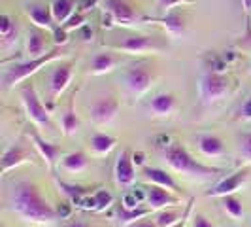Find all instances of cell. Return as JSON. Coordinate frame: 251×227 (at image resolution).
Instances as JSON below:
<instances>
[{"label": "cell", "mask_w": 251, "mask_h": 227, "mask_svg": "<svg viewBox=\"0 0 251 227\" xmlns=\"http://www.w3.org/2000/svg\"><path fill=\"white\" fill-rule=\"evenodd\" d=\"M64 227H91V226L85 224V222H81V220H74V222H68Z\"/></svg>", "instance_id": "ab89813d"}, {"label": "cell", "mask_w": 251, "mask_h": 227, "mask_svg": "<svg viewBox=\"0 0 251 227\" xmlns=\"http://www.w3.org/2000/svg\"><path fill=\"white\" fill-rule=\"evenodd\" d=\"M164 161L170 165L172 170L181 172V174H189V176H215L221 172L219 169L206 167V165L199 163L197 159H193V155L179 142H172L166 146Z\"/></svg>", "instance_id": "7a4b0ae2"}, {"label": "cell", "mask_w": 251, "mask_h": 227, "mask_svg": "<svg viewBox=\"0 0 251 227\" xmlns=\"http://www.w3.org/2000/svg\"><path fill=\"white\" fill-rule=\"evenodd\" d=\"M121 63H123V59L113 55V53H108V51L106 53H97L93 57V63H91V72L95 76H102L106 72H112L113 68L119 66Z\"/></svg>", "instance_id": "ffe728a7"}, {"label": "cell", "mask_w": 251, "mask_h": 227, "mask_svg": "<svg viewBox=\"0 0 251 227\" xmlns=\"http://www.w3.org/2000/svg\"><path fill=\"white\" fill-rule=\"evenodd\" d=\"M21 101L25 104V110L28 117L34 121V125L42 127V129H51V114L46 110V106L42 104L40 97H38L36 89L32 84H26L21 87Z\"/></svg>", "instance_id": "277c9868"}, {"label": "cell", "mask_w": 251, "mask_h": 227, "mask_svg": "<svg viewBox=\"0 0 251 227\" xmlns=\"http://www.w3.org/2000/svg\"><path fill=\"white\" fill-rule=\"evenodd\" d=\"M117 139H113L110 135H104V133H95L91 137V150L95 151L97 155H106L115 148Z\"/></svg>", "instance_id": "484cf974"}, {"label": "cell", "mask_w": 251, "mask_h": 227, "mask_svg": "<svg viewBox=\"0 0 251 227\" xmlns=\"http://www.w3.org/2000/svg\"><path fill=\"white\" fill-rule=\"evenodd\" d=\"M0 36H2L4 46H8L17 36V25H15V21H13L8 13H2L0 15Z\"/></svg>", "instance_id": "4316f807"}, {"label": "cell", "mask_w": 251, "mask_h": 227, "mask_svg": "<svg viewBox=\"0 0 251 227\" xmlns=\"http://www.w3.org/2000/svg\"><path fill=\"white\" fill-rule=\"evenodd\" d=\"M77 0H51V12L59 25H64L72 15Z\"/></svg>", "instance_id": "cb8c5ba5"}, {"label": "cell", "mask_w": 251, "mask_h": 227, "mask_svg": "<svg viewBox=\"0 0 251 227\" xmlns=\"http://www.w3.org/2000/svg\"><path fill=\"white\" fill-rule=\"evenodd\" d=\"M59 57H61V51L51 50L50 53H46L44 57L28 59V61H23V63L13 64V66H10V68H6V72H4V76H2V85H4L6 89L13 87V85H17L19 82L26 80L28 76L36 74L42 66H46L48 63L55 61V59H59Z\"/></svg>", "instance_id": "3957f363"}, {"label": "cell", "mask_w": 251, "mask_h": 227, "mask_svg": "<svg viewBox=\"0 0 251 227\" xmlns=\"http://www.w3.org/2000/svg\"><path fill=\"white\" fill-rule=\"evenodd\" d=\"M48 32L46 28H40V27H32L28 32H26V53H28V59H38V57H44L48 51Z\"/></svg>", "instance_id": "5bb4252c"}, {"label": "cell", "mask_w": 251, "mask_h": 227, "mask_svg": "<svg viewBox=\"0 0 251 227\" xmlns=\"http://www.w3.org/2000/svg\"><path fill=\"white\" fill-rule=\"evenodd\" d=\"M153 21H157V23L166 30V34L172 38L183 36V34H185V28H187V25H185V17H183L179 12H174V10L168 13H164L163 17L153 19Z\"/></svg>", "instance_id": "e0dca14e"}, {"label": "cell", "mask_w": 251, "mask_h": 227, "mask_svg": "<svg viewBox=\"0 0 251 227\" xmlns=\"http://www.w3.org/2000/svg\"><path fill=\"white\" fill-rule=\"evenodd\" d=\"M163 48L157 38L148 36V34H134V36L125 38L123 42L112 46V50L115 51H123L126 55H144V53H153V51H159Z\"/></svg>", "instance_id": "52a82bcc"}, {"label": "cell", "mask_w": 251, "mask_h": 227, "mask_svg": "<svg viewBox=\"0 0 251 227\" xmlns=\"http://www.w3.org/2000/svg\"><path fill=\"white\" fill-rule=\"evenodd\" d=\"M221 204H223L225 212L230 216V218L240 220V218L244 216V206H242V201H240L234 193H232V195H225V197H221Z\"/></svg>", "instance_id": "f1b7e54d"}, {"label": "cell", "mask_w": 251, "mask_h": 227, "mask_svg": "<svg viewBox=\"0 0 251 227\" xmlns=\"http://www.w3.org/2000/svg\"><path fill=\"white\" fill-rule=\"evenodd\" d=\"M195 0H157V8L161 10V12L168 13L172 12L174 8L177 6H185V4H193Z\"/></svg>", "instance_id": "4dcf8cb0"}, {"label": "cell", "mask_w": 251, "mask_h": 227, "mask_svg": "<svg viewBox=\"0 0 251 227\" xmlns=\"http://www.w3.org/2000/svg\"><path fill=\"white\" fill-rule=\"evenodd\" d=\"M230 82L228 78L217 72H208L202 76L201 80V101L204 104H215L221 99H225V95L228 93Z\"/></svg>", "instance_id": "5b68a950"}, {"label": "cell", "mask_w": 251, "mask_h": 227, "mask_svg": "<svg viewBox=\"0 0 251 227\" xmlns=\"http://www.w3.org/2000/svg\"><path fill=\"white\" fill-rule=\"evenodd\" d=\"M199 150L208 157H219L225 153V144L215 135H201L199 137Z\"/></svg>", "instance_id": "603a6c76"}, {"label": "cell", "mask_w": 251, "mask_h": 227, "mask_svg": "<svg viewBox=\"0 0 251 227\" xmlns=\"http://www.w3.org/2000/svg\"><path fill=\"white\" fill-rule=\"evenodd\" d=\"M151 212V208H126L121 204V208H119V222L121 224H125V226H130V224H134V222H138L142 220L144 216H148Z\"/></svg>", "instance_id": "83f0119b"}, {"label": "cell", "mask_w": 251, "mask_h": 227, "mask_svg": "<svg viewBox=\"0 0 251 227\" xmlns=\"http://www.w3.org/2000/svg\"><path fill=\"white\" fill-rule=\"evenodd\" d=\"M83 23H85V13H74V15L61 27H63L66 32H70V30H74L77 27H83Z\"/></svg>", "instance_id": "d6a6232c"}, {"label": "cell", "mask_w": 251, "mask_h": 227, "mask_svg": "<svg viewBox=\"0 0 251 227\" xmlns=\"http://www.w3.org/2000/svg\"><path fill=\"white\" fill-rule=\"evenodd\" d=\"M248 178H250V169L244 167V169L236 170L234 174H230V176H226L225 180H221L214 189L206 191V197H225V195H232V193H236V191L242 188V184H244Z\"/></svg>", "instance_id": "8fae6325"}, {"label": "cell", "mask_w": 251, "mask_h": 227, "mask_svg": "<svg viewBox=\"0 0 251 227\" xmlns=\"http://www.w3.org/2000/svg\"><path fill=\"white\" fill-rule=\"evenodd\" d=\"M28 137H30V140H32V144H34V148L38 150V153H40V155L44 157V161L48 163V167L53 169L55 163H57V157L61 155V146L51 144V142H48L46 139H42L34 129L30 131V135H28Z\"/></svg>", "instance_id": "2e32d148"}, {"label": "cell", "mask_w": 251, "mask_h": 227, "mask_svg": "<svg viewBox=\"0 0 251 227\" xmlns=\"http://www.w3.org/2000/svg\"><path fill=\"white\" fill-rule=\"evenodd\" d=\"M89 167V159L83 151H70L63 155L61 159V169L66 170V172H72V174H77V172H83Z\"/></svg>", "instance_id": "7402d4cb"}, {"label": "cell", "mask_w": 251, "mask_h": 227, "mask_svg": "<svg viewBox=\"0 0 251 227\" xmlns=\"http://www.w3.org/2000/svg\"><path fill=\"white\" fill-rule=\"evenodd\" d=\"M187 214H189V208L185 210V214H183V218H181V220L177 222L176 226H172V227H185V218H187Z\"/></svg>", "instance_id": "60d3db41"}, {"label": "cell", "mask_w": 251, "mask_h": 227, "mask_svg": "<svg viewBox=\"0 0 251 227\" xmlns=\"http://www.w3.org/2000/svg\"><path fill=\"white\" fill-rule=\"evenodd\" d=\"M26 159H28V150L23 146V142H15L2 155V174H6L12 169L19 167L21 163H25Z\"/></svg>", "instance_id": "d6986e66"}, {"label": "cell", "mask_w": 251, "mask_h": 227, "mask_svg": "<svg viewBox=\"0 0 251 227\" xmlns=\"http://www.w3.org/2000/svg\"><path fill=\"white\" fill-rule=\"evenodd\" d=\"M10 210L28 224H53L57 220V210L46 201L34 182L21 180L13 184L10 191Z\"/></svg>", "instance_id": "6da1fadb"}, {"label": "cell", "mask_w": 251, "mask_h": 227, "mask_svg": "<svg viewBox=\"0 0 251 227\" xmlns=\"http://www.w3.org/2000/svg\"><path fill=\"white\" fill-rule=\"evenodd\" d=\"M53 42H55V46H64L66 42H68V32L64 30L63 27H57L55 30H53Z\"/></svg>", "instance_id": "d590c367"}, {"label": "cell", "mask_w": 251, "mask_h": 227, "mask_svg": "<svg viewBox=\"0 0 251 227\" xmlns=\"http://www.w3.org/2000/svg\"><path fill=\"white\" fill-rule=\"evenodd\" d=\"M119 101L113 97V95H108V97H100L91 104V117L95 123L99 125H106L115 119V115L119 112Z\"/></svg>", "instance_id": "30bf717a"}, {"label": "cell", "mask_w": 251, "mask_h": 227, "mask_svg": "<svg viewBox=\"0 0 251 227\" xmlns=\"http://www.w3.org/2000/svg\"><path fill=\"white\" fill-rule=\"evenodd\" d=\"M153 80H155V74H153V68L150 64H134L125 72L126 89L136 97L150 91Z\"/></svg>", "instance_id": "8992f818"}, {"label": "cell", "mask_w": 251, "mask_h": 227, "mask_svg": "<svg viewBox=\"0 0 251 227\" xmlns=\"http://www.w3.org/2000/svg\"><path fill=\"white\" fill-rule=\"evenodd\" d=\"M59 186L63 188V191L72 199V201H79L81 199V195L85 193L81 188H77V186H70V184H64V182H59Z\"/></svg>", "instance_id": "836d02e7"}, {"label": "cell", "mask_w": 251, "mask_h": 227, "mask_svg": "<svg viewBox=\"0 0 251 227\" xmlns=\"http://www.w3.org/2000/svg\"><path fill=\"white\" fill-rule=\"evenodd\" d=\"M126 227H159L155 224V220H138V222H134V224H130V226Z\"/></svg>", "instance_id": "f35d334b"}, {"label": "cell", "mask_w": 251, "mask_h": 227, "mask_svg": "<svg viewBox=\"0 0 251 227\" xmlns=\"http://www.w3.org/2000/svg\"><path fill=\"white\" fill-rule=\"evenodd\" d=\"M142 176H144L146 182H150L151 186H161V188L170 189V191H179L176 180L172 178V174H168L163 169H157V167H144Z\"/></svg>", "instance_id": "ac0fdd59"}, {"label": "cell", "mask_w": 251, "mask_h": 227, "mask_svg": "<svg viewBox=\"0 0 251 227\" xmlns=\"http://www.w3.org/2000/svg\"><path fill=\"white\" fill-rule=\"evenodd\" d=\"M26 15L32 19L34 27L46 28V30H55V17L51 12V6H48L46 2H32L26 6Z\"/></svg>", "instance_id": "4fadbf2b"}, {"label": "cell", "mask_w": 251, "mask_h": 227, "mask_svg": "<svg viewBox=\"0 0 251 227\" xmlns=\"http://www.w3.org/2000/svg\"><path fill=\"white\" fill-rule=\"evenodd\" d=\"M83 40H91V38L89 36H93V28H89V27H85V28H83Z\"/></svg>", "instance_id": "b9f144b4"}, {"label": "cell", "mask_w": 251, "mask_h": 227, "mask_svg": "<svg viewBox=\"0 0 251 227\" xmlns=\"http://www.w3.org/2000/svg\"><path fill=\"white\" fill-rule=\"evenodd\" d=\"M146 201H148L151 210H163V208H170V206H177L179 204V201L170 193V189H164L161 186L148 188Z\"/></svg>", "instance_id": "9a60e30c"}, {"label": "cell", "mask_w": 251, "mask_h": 227, "mask_svg": "<svg viewBox=\"0 0 251 227\" xmlns=\"http://www.w3.org/2000/svg\"><path fill=\"white\" fill-rule=\"evenodd\" d=\"M74 76V63H61L53 68V72L50 76V95L51 101H57L63 95L66 87L70 85Z\"/></svg>", "instance_id": "9c48e42d"}, {"label": "cell", "mask_w": 251, "mask_h": 227, "mask_svg": "<svg viewBox=\"0 0 251 227\" xmlns=\"http://www.w3.org/2000/svg\"><path fill=\"white\" fill-rule=\"evenodd\" d=\"M61 125H63V133L66 137H74L75 133L79 131V117H77V114L74 110V97H72V101L68 104V108H66V112L63 114V117H61Z\"/></svg>", "instance_id": "d4e9b609"}, {"label": "cell", "mask_w": 251, "mask_h": 227, "mask_svg": "<svg viewBox=\"0 0 251 227\" xmlns=\"http://www.w3.org/2000/svg\"><path fill=\"white\" fill-rule=\"evenodd\" d=\"M244 10L246 13H251V0H244Z\"/></svg>", "instance_id": "7bdbcfd3"}, {"label": "cell", "mask_w": 251, "mask_h": 227, "mask_svg": "<svg viewBox=\"0 0 251 227\" xmlns=\"http://www.w3.org/2000/svg\"><path fill=\"white\" fill-rule=\"evenodd\" d=\"M110 202H112V195H110L108 191H104V189L97 191V195H95V206H97L99 210H102L104 206H108Z\"/></svg>", "instance_id": "e575fe53"}, {"label": "cell", "mask_w": 251, "mask_h": 227, "mask_svg": "<svg viewBox=\"0 0 251 227\" xmlns=\"http://www.w3.org/2000/svg\"><path fill=\"white\" fill-rule=\"evenodd\" d=\"M183 214H185V212H183ZM183 214H179L174 208H163V210H159L157 216H155V224L159 227H172V226H176L177 222L183 218Z\"/></svg>", "instance_id": "f546056e"}, {"label": "cell", "mask_w": 251, "mask_h": 227, "mask_svg": "<svg viewBox=\"0 0 251 227\" xmlns=\"http://www.w3.org/2000/svg\"><path fill=\"white\" fill-rule=\"evenodd\" d=\"M104 10H106V13L112 17L117 25L123 27L138 25V21L142 19L140 13L126 0H106L104 2Z\"/></svg>", "instance_id": "ba28073f"}, {"label": "cell", "mask_w": 251, "mask_h": 227, "mask_svg": "<svg viewBox=\"0 0 251 227\" xmlns=\"http://www.w3.org/2000/svg\"><path fill=\"white\" fill-rule=\"evenodd\" d=\"M150 110L155 115H170L176 110V97L172 93H159L150 102Z\"/></svg>", "instance_id": "44dd1931"}, {"label": "cell", "mask_w": 251, "mask_h": 227, "mask_svg": "<svg viewBox=\"0 0 251 227\" xmlns=\"http://www.w3.org/2000/svg\"><path fill=\"white\" fill-rule=\"evenodd\" d=\"M191 227H214L212 222H208V218L202 214H195L193 216V222H191Z\"/></svg>", "instance_id": "8d00e7d4"}, {"label": "cell", "mask_w": 251, "mask_h": 227, "mask_svg": "<svg viewBox=\"0 0 251 227\" xmlns=\"http://www.w3.org/2000/svg\"><path fill=\"white\" fill-rule=\"evenodd\" d=\"M240 117H242V119H251V95H250V99L242 104V108H240Z\"/></svg>", "instance_id": "74e56055"}, {"label": "cell", "mask_w": 251, "mask_h": 227, "mask_svg": "<svg viewBox=\"0 0 251 227\" xmlns=\"http://www.w3.org/2000/svg\"><path fill=\"white\" fill-rule=\"evenodd\" d=\"M115 182L121 186V188H128L134 184L136 180V169H134V161H132V155L128 150H123L119 153L117 161H115Z\"/></svg>", "instance_id": "7c38bea8"}, {"label": "cell", "mask_w": 251, "mask_h": 227, "mask_svg": "<svg viewBox=\"0 0 251 227\" xmlns=\"http://www.w3.org/2000/svg\"><path fill=\"white\" fill-rule=\"evenodd\" d=\"M240 151H242V157L251 163V133L240 137Z\"/></svg>", "instance_id": "1f68e13d"}]
</instances>
